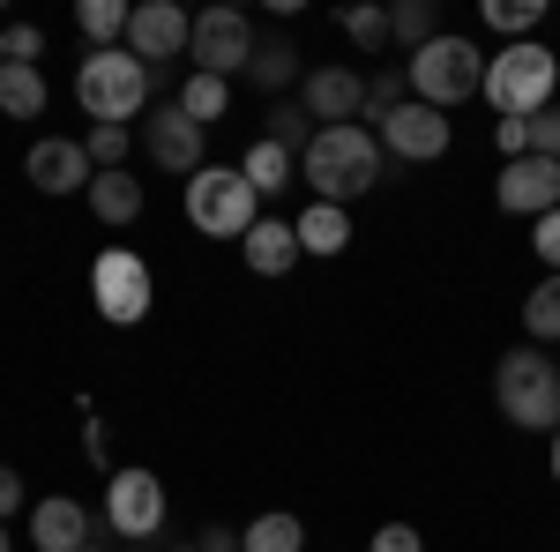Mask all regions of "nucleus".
<instances>
[{"label":"nucleus","mask_w":560,"mask_h":552,"mask_svg":"<svg viewBox=\"0 0 560 552\" xmlns=\"http://www.w3.org/2000/svg\"><path fill=\"white\" fill-rule=\"evenodd\" d=\"M306 187H314V202H359V195H374L382 187V142L366 128H314V142H306Z\"/></svg>","instance_id":"obj_1"},{"label":"nucleus","mask_w":560,"mask_h":552,"mask_svg":"<svg viewBox=\"0 0 560 552\" xmlns=\"http://www.w3.org/2000/svg\"><path fill=\"white\" fill-rule=\"evenodd\" d=\"M553 83H560V60L538 38L501 45V52L486 60V105H493V120H530V113H546V105H553Z\"/></svg>","instance_id":"obj_2"},{"label":"nucleus","mask_w":560,"mask_h":552,"mask_svg":"<svg viewBox=\"0 0 560 552\" xmlns=\"http://www.w3.org/2000/svg\"><path fill=\"white\" fill-rule=\"evenodd\" d=\"M411 97L419 105H433V113H456V105H471V97H486V52H478L471 38H427L419 52H411Z\"/></svg>","instance_id":"obj_3"},{"label":"nucleus","mask_w":560,"mask_h":552,"mask_svg":"<svg viewBox=\"0 0 560 552\" xmlns=\"http://www.w3.org/2000/svg\"><path fill=\"white\" fill-rule=\"evenodd\" d=\"M493 403L501 419L523 433H560V366L546 351H501V374H493Z\"/></svg>","instance_id":"obj_4"},{"label":"nucleus","mask_w":560,"mask_h":552,"mask_svg":"<svg viewBox=\"0 0 560 552\" xmlns=\"http://www.w3.org/2000/svg\"><path fill=\"white\" fill-rule=\"evenodd\" d=\"M142 97H150V68L135 60L128 45L90 52L83 68H75V105H83L97 128H128L135 113H142Z\"/></svg>","instance_id":"obj_5"},{"label":"nucleus","mask_w":560,"mask_h":552,"mask_svg":"<svg viewBox=\"0 0 560 552\" xmlns=\"http://www.w3.org/2000/svg\"><path fill=\"white\" fill-rule=\"evenodd\" d=\"M187 224L202 239H247L261 224V195L240 179V165H202L187 179Z\"/></svg>","instance_id":"obj_6"},{"label":"nucleus","mask_w":560,"mask_h":552,"mask_svg":"<svg viewBox=\"0 0 560 552\" xmlns=\"http://www.w3.org/2000/svg\"><path fill=\"white\" fill-rule=\"evenodd\" d=\"M105 522H113L120 545H158V530H165V478L142 463L105 470Z\"/></svg>","instance_id":"obj_7"},{"label":"nucleus","mask_w":560,"mask_h":552,"mask_svg":"<svg viewBox=\"0 0 560 552\" xmlns=\"http://www.w3.org/2000/svg\"><path fill=\"white\" fill-rule=\"evenodd\" d=\"M90 298H97V314L113 329H135L150 314V261L135 255V247H105V255L90 261Z\"/></svg>","instance_id":"obj_8"},{"label":"nucleus","mask_w":560,"mask_h":552,"mask_svg":"<svg viewBox=\"0 0 560 552\" xmlns=\"http://www.w3.org/2000/svg\"><path fill=\"white\" fill-rule=\"evenodd\" d=\"M187 52H195V75L232 83V75H247V60H255V23H247L240 8H202Z\"/></svg>","instance_id":"obj_9"},{"label":"nucleus","mask_w":560,"mask_h":552,"mask_svg":"<svg viewBox=\"0 0 560 552\" xmlns=\"http://www.w3.org/2000/svg\"><path fill=\"white\" fill-rule=\"evenodd\" d=\"M23 179H31L38 195H90L97 165H90L83 142H68V134H38L31 157H23Z\"/></svg>","instance_id":"obj_10"},{"label":"nucleus","mask_w":560,"mask_h":552,"mask_svg":"<svg viewBox=\"0 0 560 552\" xmlns=\"http://www.w3.org/2000/svg\"><path fill=\"white\" fill-rule=\"evenodd\" d=\"M493 202H501V216H546V210H560V165H553V157H516V165H501Z\"/></svg>","instance_id":"obj_11"},{"label":"nucleus","mask_w":560,"mask_h":552,"mask_svg":"<svg viewBox=\"0 0 560 552\" xmlns=\"http://www.w3.org/2000/svg\"><path fill=\"white\" fill-rule=\"evenodd\" d=\"M142 150H150V165H158V172H179V179L202 172V128H195L179 105H158V113L142 120Z\"/></svg>","instance_id":"obj_12"},{"label":"nucleus","mask_w":560,"mask_h":552,"mask_svg":"<svg viewBox=\"0 0 560 552\" xmlns=\"http://www.w3.org/2000/svg\"><path fill=\"white\" fill-rule=\"evenodd\" d=\"M382 150L388 157H404V165H427V157H441L448 150V113H433V105H396L382 120Z\"/></svg>","instance_id":"obj_13"},{"label":"nucleus","mask_w":560,"mask_h":552,"mask_svg":"<svg viewBox=\"0 0 560 552\" xmlns=\"http://www.w3.org/2000/svg\"><path fill=\"white\" fill-rule=\"evenodd\" d=\"M187 38H195V15L187 8H173V0H150V8H135L128 23V52L150 68V60H179L187 52Z\"/></svg>","instance_id":"obj_14"},{"label":"nucleus","mask_w":560,"mask_h":552,"mask_svg":"<svg viewBox=\"0 0 560 552\" xmlns=\"http://www.w3.org/2000/svg\"><path fill=\"white\" fill-rule=\"evenodd\" d=\"M300 105H306V120L359 128V113H366V75H351V68H314L300 83Z\"/></svg>","instance_id":"obj_15"},{"label":"nucleus","mask_w":560,"mask_h":552,"mask_svg":"<svg viewBox=\"0 0 560 552\" xmlns=\"http://www.w3.org/2000/svg\"><path fill=\"white\" fill-rule=\"evenodd\" d=\"M31 545L38 552H90V508L83 501H68V493H45L38 508H31Z\"/></svg>","instance_id":"obj_16"},{"label":"nucleus","mask_w":560,"mask_h":552,"mask_svg":"<svg viewBox=\"0 0 560 552\" xmlns=\"http://www.w3.org/2000/svg\"><path fill=\"white\" fill-rule=\"evenodd\" d=\"M240 255H247L255 277H292V269H300V232H292L284 216H261L255 232L240 239Z\"/></svg>","instance_id":"obj_17"},{"label":"nucleus","mask_w":560,"mask_h":552,"mask_svg":"<svg viewBox=\"0 0 560 552\" xmlns=\"http://www.w3.org/2000/svg\"><path fill=\"white\" fill-rule=\"evenodd\" d=\"M292 232H300V255H345L351 247V210H337V202H306L300 216H292Z\"/></svg>","instance_id":"obj_18"},{"label":"nucleus","mask_w":560,"mask_h":552,"mask_svg":"<svg viewBox=\"0 0 560 552\" xmlns=\"http://www.w3.org/2000/svg\"><path fill=\"white\" fill-rule=\"evenodd\" d=\"M90 216L97 224H135L142 216V179L135 172H97L90 179Z\"/></svg>","instance_id":"obj_19"},{"label":"nucleus","mask_w":560,"mask_h":552,"mask_svg":"<svg viewBox=\"0 0 560 552\" xmlns=\"http://www.w3.org/2000/svg\"><path fill=\"white\" fill-rule=\"evenodd\" d=\"M292 172H300V157H292L284 142H269V134H261L255 150L240 157V179H247L255 195H277V187H292Z\"/></svg>","instance_id":"obj_20"},{"label":"nucleus","mask_w":560,"mask_h":552,"mask_svg":"<svg viewBox=\"0 0 560 552\" xmlns=\"http://www.w3.org/2000/svg\"><path fill=\"white\" fill-rule=\"evenodd\" d=\"M0 113L8 120H38L45 113V75L23 60H0Z\"/></svg>","instance_id":"obj_21"},{"label":"nucleus","mask_w":560,"mask_h":552,"mask_svg":"<svg viewBox=\"0 0 560 552\" xmlns=\"http://www.w3.org/2000/svg\"><path fill=\"white\" fill-rule=\"evenodd\" d=\"M300 545H306V530H300V515H284V508L255 515L240 530V552H300Z\"/></svg>","instance_id":"obj_22"},{"label":"nucleus","mask_w":560,"mask_h":552,"mask_svg":"<svg viewBox=\"0 0 560 552\" xmlns=\"http://www.w3.org/2000/svg\"><path fill=\"white\" fill-rule=\"evenodd\" d=\"M75 15H83V38H90V52H113V45L128 38V23H135V8H128V0H83Z\"/></svg>","instance_id":"obj_23"},{"label":"nucleus","mask_w":560,"mask_h":552,"mask_svg":"<svg viewBox=\"0 0 560 552\" xmlns=\"http://www.w3.org/2000/svg\"><path fill=\"white\" fill-rule=\"evenodd\" d=\"M247 83H255V90H284V83H300V45H292V38L255 45V60H247Z\"/></svg>","instance_id":"obj_24"},{"label":"nucleus","mask_w":560,"mask_h":552,"mask_svg":"<svg viewBox=\"0 0 560 552\" xmlns=\"http://www.w3.org/2000/svg\"><path fill=\"white\" fill-rule=\"evenodd\" d=\"M173 105L195 120V128H217V120H224V105H232V83H217V75H187Z\"/></svg>","instance_id":"obj_25"},{"label":"nucleus","mask_w":560,"mask_h":552,"mask_svg":"<svg viewBox=\"0 0 560 552\" xmlns=\"http://www.w3.org/2000/svg\"><path fill=\"white\" fill-rule=\"evenodd\" d=\"M478 15H486V31H501V45H523L546 23V0H486Z\"/></svg>","instance_id":"obj_26"},{"label":"nucleus","mask_w":560,"mask_h":552,"mask_svg":"<svg viewBox=\"0 0 560 552\" xmlns=\"http://www.w3.org/2000/svg\"><path fill=\"white\" fill-rule=\"evenodd\" d=\"M523 329H530L538 343H560V277H546L538 292L523 298Z\"/></svg>","instance_id":"obj_27"},{"label":"nucleus","mask_w":560,"mask_h":552,"mask_svg":"<svg viewBox=\"0 0 560 552\" xmlns=\"http://www.w3.org/2000/svg\"><path fill=\"white\" fill-rule=\"evenodd\" d=\"M337 23H345V38L359 45V52H382L388 45V8H345Z\"/></svg>","instance_id":"obj_28"},{"label":"nucleus","mask_w":560,"mask_h":552,"mask_svg":"<svg viewBox=\"0 0 560 552\" xmlns=\"http://www.w3.org/2000/svg\"><path fill=\"white\" fill-rule=\"evenodd\" d=\"M388 38H404L411 52H419L427 38H441V31H433V8H427V0H404V8H388Z\"/></svg>","instance_id":"obj_29"},{"label":"nucleus","mask_w":560,"mask_h":552,"mask_svg":"<svg viewBox=\"0 0 560 552\" xmlns=\"http://www.w3.org/2000/svg\"><path fill=\"white\" fill-rule=\"evenodd\" d=\"M128 142H135V128H90V165L97 172H128Z\"/></svg>","instance_id":"obj_30"},{"label":"nucleus","mask_w":560,"mask_h":552,"mask_svg":"<svg viewBox=\"0 0 560 552\" xmlns=\"http://www.w3.org/2000/svg\"><path fill=\"white\" fill-rule=\"evenodd\" d=\"M269 142H284L292 157H306V142H314V134H306V105H277V113H269Z\"/></svg>","instance_id":"obj_31"},{"label":"nucleus","mask_w":560,"mask_h":552,"mask_svg":"<svg viewBox=\"0 0 560 552\" xmlns=\"http://www.w3.org/2000/svg\"><path fill=\"white\" fill-rule=\"evenodd\" d=\"M404 90H411V75H366V113H374V120H388L396 105H411Z\"/></svg>","instance_id":"obj_32"},{"label":"nucleus","mask_w":560,"mask_h":552,"mask_svg":"<svg viewBox=\"0 0 560 552\" xmlns=\"http://www.w3.org/2000/svg\"><path fill=\"white\" fill-rule=\"evenodd\" d=\"M523 128H530V157H553V165H560V105H546V113H530Z\"/></svg>","instance_id":"obj_33"},{"label":"nucleus","mask_w":560,"mask_h":552,"mask_svg":"<svg viewBox=\"0 0 560 552\" xmlns=\"http://www.w3.org/2000/svg\"><path fill=\"white\" fill-rule=\"evenodd\" d=\"M366 552H427V538H419L411 522H382V530L366 538Z\"/></svg>","instance_id":"obj_34"},{"label":"nucleus","mask_w":560,"mask_h":552,"mask_svg":"<svg viewBox=\"0 0 560 552\" xmlns=\"http://www.w3.org/2000/svg\"><path fill=\"white\" fill-rule=\"evenodd\" d=\"M530 247H538V261H546V277H560V210H546V216H538Z\"/></svg>","instance_id":"obj_35"},{"label":"nucleus","mask_w":560,"mask_h":552,"mask_svg":"<svg viewBox=\"0 0 560 552\" xmlns=\"http://www.w3.org/2000/svg\"><path fill=\"white\" fill-rule=\"evenodd\" d=\"M38 52H45V31H38V23H8V60L38 68Z\"/></svg>","instance_id":"obj_36"},{"label":"nucleus","mask_w":560,"mask_h":552,"mask_svg":"<svg viewBox=\"0 0 560 552\" xmlns=\"http://www.w3.org/2000/svg\"><path fill=\"white\" fill-rule=\"evenodd\" d=\"M493 150H501V165L530 157V128H523V120H493Z\"/></svg>","instance_id":"obj_37"},{"label":"nucleus","mask_w":560,"mask_h":552,"mask_svg":"<svg viewBox=\"0 0 560 552\" xmlns=\"http://www.w3.org/2000/svg\"><path fill=\"white\" fill-rule=\"evenodd\" d=\"M195 552H240V530H224V522H210V530L195 538Z\"/></svg>","instance_id":"obj_38"},{"label":"nucleus","mask_w":560,"mask_h":552,"mask_svg":"<svg viewBox=\"0 0 560 552\" xmlns=\"http://www.w3.org/2000/svg\"><path fill=\"white\" fill-rule=\"evenodd\" d=\"M15 508H23V478H15V470L0 463V522H8Z\"/></svg>","instance_id":"obj_39"},{"label":"nucleus","mask_w":560,"mask_h":552,"mask_svg":"<svg viewBox=\"0 0 560 552\" xmlns=\"http://www.w3.org/2000/svg\"><path fill=\"white\" fill-rule=\"evenodd\" d=\"M546 463H553V478H560V433H553V456H546Z\"/></svg>","instance_id":"obj_40"},{"label":"nucleus","mask_w":560,"mask_h":552,"mask_svg":"<svg viewBox=\"0 0 560 552\" xmlns=\"http://www.w3.org/2000/svg\"><path fill=\"white\" fill-rule=\"evenodd\" d=\"M0 552H15V545H8V522H0Z\"/></svg>","instance_id":"obj_41"},{"label":"nucleus","mask_w":560,"mask_h":552,"mask_svg":"<svg viewBox=\"0 0 560 552\" xmlns=\"http://www.w3.org/2000/svg\"><path fill=\"white\" fill-rule=\"evenodd\" d=\"M0 60H8V31H0Z\"/></svg>","instance_id":"obj_42"},{"label":"nucleus","mask_w":560,"mask_h":552,"mask_svg":"<svg viewBox=\"0 0 560 552\" xmlns=\"http://www.w3.org/2000/svg\"><path fill=\"white\" fill-rule=\"evenodd\" d=\"M90 552H120V545H90Z\"/></svg>","instance_id":"obj_43"},{"label":"nucleus","mask_w":560,"mask_h":552,"mask_svg":"<svg viewBox=\"0 0 560 552\" xmlns=\"http://www.w3.org/2000/svg\"><path fill=\"white\" fill-rule=\"evenodd\" d=\"M173 552H195V545H173Z\"/></svg>","instance_id":"obj_44"}]
</instances>
